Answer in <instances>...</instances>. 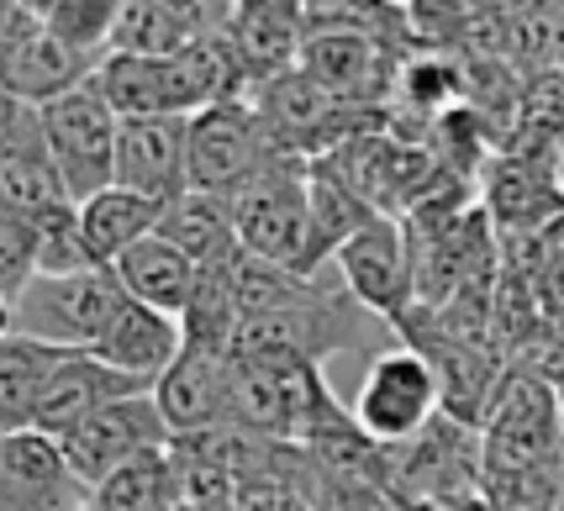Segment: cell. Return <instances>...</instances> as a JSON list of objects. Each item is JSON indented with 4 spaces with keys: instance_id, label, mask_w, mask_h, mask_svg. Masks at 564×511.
<instances>
[{
    "instance_id": "1",
    "label": "cell",
    "mask_w": 564,
    "mask_h": 511,
    "mask_svg": "<svg viewBox=\"0 0 564 511\" xmlns=\"http://www.w3.org/2000/svg\"><path fill=\"white\" fill-rule=\"evenodd\" d=\"M127 295L111 269L85 274H32L26 291L11 301V333L37 338L64 354H96L111 322L122 317Z\"/></svg>"
},
{
    "instance_id": "2",
    "label": "cell",
    "mask_w": 564,
    "mask_h": 511,
    "mask_svg": "<svg viewBox=\"0 0 564 511\" xmlns=\"http://www.w3.org/2000/svg\"><path fill=\"white\" fill-rule=\"evenodd\" d=\"M312 164L295 153H274L264 170L232 195V217H238V248L248 259L280 264L291 274H306L312 253Z\"/></svg>"
},
{
    "instance_id": "3",
    "label": "cell",
    "mask_w": 564,
    "mask_h": 511,
    "mask_svg": "<svg viewBox=\"0 0 564 511\" xmlns=\"http://www.w3.org/2000/svg\"><path fill=\"white\" fill-rule=\"evenodd\" d=\"M37 127H43V143H48L53 164L64 174V191H69L74 206L117 185V132H122V117L106 106L96 79H85L79 90L37 106Z\"/></svg>"
},
{
    "instance_id": "4",
    "label": "cell",
    "mask_w": 564,
    "mask_h": 511,
    "mask_svg": "<svg viewBox=\"0 0 564 511\" xmlns=\"http://www.w3.org/2000/svg\"><path fill=\"white\" fill-rule=\"evenodd\" d=\"M443 412L438 374L417 348H386L359 380L354 395V422L375 448H401L417 443Z\"/></svg>"
},
{
    "instance_id": "5",
    "label": "cell",
    "mask_w": 564,
    "mask_h": 511,
    "mask_svg": "<svg viewBox=\"0 0 564 511\" xmlns=\"http://www.w3.org/2000/svg\"><path fill=\"white\" fill-rule=\"evenodd\" d=\"M274 153H285V148L270 138L253 100H217L191 117V191L238 195Z\"/></svg>"
},
{
    "instance_id": "6",
    "label": "cell",
    "mask_w": 564,
    "mask_h": 511,
    "mask_svg": "<svg viewBox=\"0 0 564 511\" xmlns=\"http://www.w3.org/2000/svg\"><path fill=\"white\" fill-rule=\"evenodd\" d=\"M564 438V412L554 385L539 374H507L486 416V475H528L549 469Z\"/></svg>"
},
{
    "instance_id": "7",
    "label": "cell",
    "mask_w": 564,
    "mask_h": 511,
    "mask_svg": "<svg viewBox=\"0 0 564 511\" xmlns=\"http://www.w3.org/2000/svg\"><path fill=\"white\" fill-rule=\"evenodd\" d=\"M100 58L69 48L48 22L26 17V11H6L0 17V96L22 100V106H48V100L79 90Z\"/></svg>"
},
{
    "instance_id": "8",
    "label": "cell",
    "mask_w": 564,
    "mask_h": 511,
    "mask_svg": "<svg viewBox=\"0 0 564 511\" xmlns=\"http://www.w3.org/2000/svg\"><path fill=\"white\" fill-rule=\"evenodd\" d=\"M333 274L369 317L380 322H401L406 317V301L417 291V259L406 232L395 227V217H369L338 253H333Z\"/></svg>"
},
{
    "instance_id": "9",
    "label": "cell",
    "mask_w": 564,
    "mask_h": 511,
    "mask_svg": "<svg viewBox=\"0 0 564 511\" xmlns=\"http://www.w3.org/2000/svg\"><path fill=\"white\" fill-rule=\"evenodd\" d=\"M58 443H64L69 469L96 490L100 480H106V475H117L122 464L170 448L174 433H170V422H164V412H159V401H153V390H148V395L111 401L106 412H96L90 422H79L69 438H58Z\"/></svg>"
},
{
    "instance_id": "10",
    "label": "cell",
    "mask_w": 564,
    "mask_h": 511,
    "mask_svg": "<svg viewBox=\"0 0 564 511\" xmlns=\"http://www.w3.org/2000/svg\"><path fill=\"white\" fill-rule=\"evenodd\" d=\"M90 486L64 459V443L26 427L0 438V511H85Z\"/></svg>"
},
{
    "instance_id": "11",
    "label": "cell",
    "mask_w": 564,
    "mask_h": 511,
    "mask_svg": "<svg viewBox=\"0 0 564 511\" xmlns=\"http://www.w3.org/2000/svg\"><path fill=\"white\" fill-rule=\"evenodd\" d=\"M117 185L159 206L191 191V117H132L117 132Z\"/></svg>"
},
{
    "instance_id": "12",
    "label": "cell",
    "mask_w": 564,
    "mask_h": 511,
    "mask_svg": "<svg viewBox=\"0 0 564 511\" xmlns=\"http://www.w3.org/2000/svg\"><path fill=\"white\" fill-rule=\"evenodd\" d=\"M295 69L312 85H322L344 106H365L386 90V48L359 26H317L301 37Z\"/></svg>"
},
{
    "instance_id": "13",
    "label": "cell",
    "mask_w": 564,
    "mask_h": 511,
    "mask_svg": "<svg viewBox=\"0 0 564 511\" xmlns=\"http://www.w3.org/2000/svg\"><path fill=\"white\" fill-rule=\"evenodd\" d=\"M127 395H148V385L127 380L122 369H111L96 354H64L43 395H37L32 427L48 433V438H69L79 422H90L96 412H106L111 401H127Z\"/></svg>"
},
{
    "instance_id": "14",
    "label": "cell",
    "mask_w": 564,
    "mask_h": 511,
    "mask_svg": "<svg viewBox=\"0 0 564 511\" xmlns=\"http://www.w3.org/2000/svg\"><path fill=\"white\" fill-rule=\"evenodd\" d=\"M153 401L174 438L217 433L227 422V359L206 354V348H185L170 365V374L153 385Z\"/></svg>"
},
{
    "instance_id": "15",
    "label": "cell",
    "mask_w": 564,
    "mask_h": 511,
    "mask_svg": "<svg viewBox=\"0 0 564 511\" xmlns=\"http://www.w3.org/2000/svg\"><path fill=\"white\" fill-rule=\"evenodd\" d=\"M185 354V327L180 317H164V312H153V306H138V301H127L122 317L111 322V333L100 338L96 359H106L111 369H122L127 380H138V385H159L170 365Z\"/></svg>"
},
{
    "instance_id": "16",
    "label": "cell",
    "mask_w": 564,
    "mask_h": 511,
    "mask_svg": "<svg viewBox=\"0 0 564 511\" xmlns=\"http://www.w3.org/2000/svg\"><path fill=\"white\" fill-rule=\"evenodd\" d=\"M0 200H6L11 211H22L26 221H37V227H43L53 211L74 206L69 191H64V174H58L48 143H43L37 111L26 117V127L17 132V143L6 148V159H0Z\"/></svg>"
},
{
    "instance_id": "17",
    "label": "cell",
    "mask_w": 564,
    "mask_h": 511,
    "mask_svg": "<svg viewBox=\"0 0 564 511\" xmlns=\"http://www.w3.org/2000/svg\"><path fill=\"white\" fill-rule=\"evenodd\" d=\"M111 274H117V285H122L127 301L153 306V312H164V317H185L191 291H196V264L174 243H164L159 232L127 248L122 259L111 264Z\"/></svg>"
},
{
    "instance_id": "18",
    "label": "cell",
    "mask_w": 564,
    "mask_h": 511,
    "mask_svg": "<svg viewBox=\"0 0 564 511\" xmlns=\"http://www.w3.org/2000/svg\"><path fill=\"white\" fill-rule=\"evenodd\" d=\"M159 238L174 243L191 264H221L238 253V217H232V195L185 191L174 195L159 217Z\"/></svg>"
},
{
    "instance_id": "19",
    "label": "cell",
    "mask_w": 564,
    "mask_h": 511,
    "mask_svg": "<svg viewBox=\"0 0 564 511\" xmlns=\"http://www.w3.org/2000/svg\"><path fill=\"white\" fill-rule=\"evenodd\" d=\"M159 217H164L159 200L111 185V191L79 200V238H85V248H90V259L100 269H111L132 243H143V238L159 232Z\"/></svg>"
},
{
    "instance_id": "20",
    "label": "cell",
    "mask_w": 564,
    "mask_h": 511,
    "mask_svg": "<svg viewBox=\"0 0 564 511\" xmlns=\"http://www.w3.org/2000/svg\"><path fill=\"white\" fill-rule=\"evenodd\" d=\"M58 359H64V348H48L37 338H22V333L0 338V438L32 427L37 395L48 385V374L58 369Z\"/></svg>"
},
{
    "instance_id": "21",
    "label": "cell",
    "mask_w": 564,
    "mask_h": 511,
    "mask_svg": "<svg viewBox=\"0 0 564 511\" xmlns=\"http://www.w3.org/2000/svg\"><path fill=\"white\" fill-rule=\"evenodd\" d=\"M200 32L170 0H127L117 26H111V43L106 53H132V58H170V53L191 48Z\"/></svg>"
},
{
    "instance_id": "22",
    "label": "cell",
    "mask_w": 564,
    "mask_h": 511,
    "mask_svg": "<svg viewBox=\"0 0 564 511\" xmlns=\"http://www.w3.org/2000/svg\"><path fill=\"white\" fill-rule=\"evenodd\" d=\"M90 507L96 511H170V507H180L170 448L143 454V459L122 464L117 475H106V480L90 490Z\"/></svg>"
},
{
    "instance_id": "23",
    "label": "cell",
    "mask_w": 564,
    "mask_h": 511,
    "mask_svg": "<svg viewBox=\"0 0 564 511\" xmlns=\"http://www.w3.org/2000/svg\"><path fill=\"white\" fill-rule=\"evenodd\" d=\"M85 269L100 264L79 238V206H64L37 227V274H85Z\"/></svg>"
},
{
    "instance_id": "24",
    "label": "cell",
    "mask_w": 564,
    "mask_h": 511,
    "mask_svg": "<svg viewBox=\"0 0 564 511\" xmlns=\"http://www.w3.org/2000/svg\"><path fill=\"white\" fill-rule=\"evenodd\" d=\"M32 274H37V221H26L0 200V295L17 301Z\"/></svg>"
},
{
    "instance_id": "25",
    "label": "cell",
    "mask_w": 564,
    "mask_h": 511,
    "mask_svg": "<svg viewBox=\"0 0 564 511\" xmlns=\"http://www.w3.org/2000/svg\"><path fill=\"white\" fill-rule=\"evenodd\" d=\"M127 0H69L64 11H58V22L53 32L69 43V48L90 53V58H106V43H111V26L122 17Z\"/></svg>"
},
{
    "instance_id": "26",
    "label": "cell",
    "mask_w": 564,
    "mask_h": 511,
    "mask_svg": "<svg viewBox=\"0 0 564 511\" xmlns=\"http://www.w3.org/2000/svg\"><path fill=\"white\" fill-rule=\"evenodd\" d=\"M26 117H32V106H22V100L0 96V159H6V148L17 143V132L26 127Z\"/></svg>"
},
{
    "instance_id": "27",
    "label": "cell",
    "mask_w": 564,
    "mask_h": 511,
    "mask_svg": "<svg viewBox=\"0 0 564 511\" xmlns=\"http://www.w3.org/2000/svg\"><path fill=\"white\" fill-rule=\"evenodd\" d=\"M469 11H486V17H522L528 6H539V0H465Z\"/></svg>"
},
{
    "instance_id": "28",
    "label": "cell",
    "mask_w": 564,
    "mask_h": 511,
    "mask_svg": "<svg viewBox=\"0 0 564 511\" xmlns=\"http://www.w3.org/2000/svg\"><path fill=\"white\" fill-rule=\"evenodd\" d=\"M69 0H17V11H26V17H37V22H58V11H64Z\"/></svg>"
},
{
    "instance_id": "29",
    "label": "cell",
    "mask_w": 564,
    "mask_h": 511,
    "mask_svg": "<svg viewBox=\"0 0 564 511\" xmlns=\"http://www.w3.org/2000/svg\"><path fill=\"white\" fill-rule=\"evenodd\" d=\"M549 180H554V191H560V200H564V138L554 143V159H549Z\"/></svg>"
},
{
    "instance_id": "30",
    "label": "cell",
    "mask_w": 564,
    "mask_h": 511,
    "mask_svg": "<svg viewBox=\"0 0 564 511\" xmlns=\"http://www.w3.org/2000/svg\"><path fill=\"white\" fill-rule=\"evenodd\" d=\"M6 333H11V301L0 295V338H6Z\"/></svg>"
},
{
    "instance_id": "31",
    "label": "cell",
    "mask_w": 564,
    "mask_h": 511,
    "mask_svg": "<svg viewBox=\"0 0 564 511\" xmlns=\"http://www.w3.org/2000/svg\"><path fill=\"white\" fill-rule=\"evenodd\" d=\"M11 6H17V0H0V17H6V11H11Z\"/></svg>"
},
{
    "instance_id": "32",
    "label": "cell",
    "mask_w": 564,
    "mask_h": 511,
    "mask_svg": "<svg viewBox=\"0 0 564 511\" xmlns=\"http://www.w3.org/2000/svg\"><path fill=\"white\" fill-rule=\"evenodd\" d=\"M560 69H564V37H560Z\"/></svg>"
},
{
    "instance_id": "33",
    "label": "cell",
    "mask_w": 564,
    "mask_h": 511,
    "mask_svg": "<svg viewBox=\"0 0 564 511\" xmlns=\"http://www.w3.org/2000/svg\"><path fill=\"white\" fill-rule=\"evenodd\" d=\"M170 511H191V507H170Z\"/></svg>"
},
{
    "instance_id": "34",
    "label": "cell",
    "mask_w": 564,
    "mask_h": 511,
    "mask_svg": "<svg viewBox=\"0 0 564 511\" xmlns=\"http://www.w3.org/2000/svg\"><path fill=\"white\" fill-rule=\"evenodd\" d=\"M560 412H564V401H560Z\"/></svg>"
},
{
    "instance_id": "35",
    "label": "cell",
    "mask_w": 564,
    "mask_h": 511,
    "mask_svg": "<svg viewBox=\"0 0 564 511\" xmlns=\"http://www.w3.org/2000/svg\"><path fill=\"white\" fill-rule=\"evenodd\" d=\"M85 511H96V507H85Z\"/></svg>"
}]
</instances>
